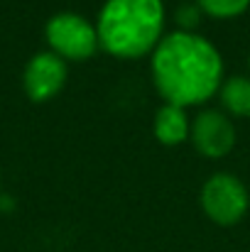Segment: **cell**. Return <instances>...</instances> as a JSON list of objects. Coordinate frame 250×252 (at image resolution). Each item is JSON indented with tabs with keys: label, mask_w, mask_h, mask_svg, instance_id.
<instances>
[{
	"label": "cell",
	"mask_w": 250,
	"mask_h": 252,
	"mask_svg": "<svg viewBox=\"0 0 250 252\" xmlns=\"http://www.w3.org/2000/svg\"><path fill=\"white\" fill-rule=\"evenodd\" d=\"M218 98L223 105V113H231L236 118L250 115V76H231L223 79L218 88Z\"/></svg>",
	"instance_id": "cell-8"
},
{
	"label": "cell",
	"mask_w": 250,
	"mask_h": 252,
	"mask_svg": "<svg viewBox=\"0 0 250 252\" xmlns=\"http://www.w3.org/2000/svg\"><path fill=\"white\" fill-rule=\"evenodd\" d=\"M44 37L49 52H54L64 62H83L93 57L98 49L96 25H91L86 17L76 12H59L49 17L44 27Z\"/></svg>",
	"instance_id": "cell-4"
},
{
	"label": "cell",
	"mask_w": 250,
	"mask_h": 252,
	"mask_svg": "<svg viewBox=\"0 0 250 252\" xmlns=\"http://www.w3.org/2000/svg\"><path fill=\"white\" fill-rule=\"evenodd\" d=\"M191 145L201 157L221 159L236 147V127L223 110L206 108L191 123Z\"/></svg>",
	"instance_id": "cell-5"
},
{
	"label": "cell",
	"mask_w": 250,
	"mask_h": 252,
	"mask_svg": "<svg viewBox=\"0 0 250 252\" xmlns=\"http://www.w3.org/2000/svg\"><path fill=\"white\" fill-rule=\"evenodd\" d=\"M152 130H155L157 142H162L165 147H177V145L186 142L191 135V123H189L186 108L165 103L155 115Z\"/></svg>",
	"instance_id": "cell-7"
},
{
	"label": "cell",
	"mask_w": 250,
	"mask_h": 252,
	"mask_svg": "<svg viewBox=\"0 0 250 252\" xmlns=\"http://www.w3.org/2000/svg\"><path fill=\"white\" fill-rule=\"evenodd\" d=\"M162 0H106L98 20V49L118 59H140L152 54L165 37Z\"/></svg>",
	"instance_id": "cell-2"
},
{
	"label": "cell",
	"mask_w": 250,
	"mask_h": 252,
	"mask_svg": "<svg viewBox=\"0 0 250 252\" xmlns=\"http://www.w3.org/2000/svg\"><path fill=\"white\" fill-rule=\"evenodd\" d=\"M248 66H250V57H248Z\"/></svg>",
	"instance_id": "cell-11"
},
{
	"label": "cell",
	"mask_w": 250,
	"mask_h": 252,
	"mask_svg": "<svg viewBox=\"0 0 250 252\" xmlns=\"http://www.w3.org/2000/svg\"><path fill=\"white\" fill-rule=\"evenodd\" d=\"M201 7L194 2H181L179 7H177V12H174V20H177V25H179V30L181 32H194V27L201 22Z\"/></svg>",
	"instance_id": "cell-10"
},
{
	"label": "cell",
	"mask_w": 250,
	"mask_h": 252,
	"mask_svg": "<svg viewBox=\"0 0 250 252\" xmlns=\"http://www.w3.org/2000/svg\"><path fill=\"white\" fill-rule=\"evenodd\" d=\"M150 74L165 103L201 105L223 84V59L206 37L174 30L155 47Z\"/></svg>",
	"instance_id": "cell-1"
},
{
	"label": "cell",
	"mask_w": 250,
	"mask_h": 252,
	"mask_svg": "<svg viewBox=\"0 0 250 252\" xmlns=\"http://www.w3.org/2000/svg\"><path fill=\"white\" fill-rule=\"evenodd\" d=\"M201 208L209 220L228 228L246 218L250 208V193L236 174L216 171L201 186Z\"/></svg>",
	"instance_id": "cell-3"
},
{
	"label": "cell",
	"mask_w": 250,
	"mask_h": 252,
	"mask_svg": "<svg viewBox=\"0 0 250 252\" xmlns=\"http://www.w3.org/2000/svg\"><path fill=\"white\" fill-rule=\"evenodd\" d=\"M204 15L216 17V20H231L243 15L250 7V0H196Z\"/></svg>",
	"instance_id": "cell-9"
},
{
	"label": "cell",
	"mask_w": 250,
	"mask_h": 252,
	"mask_svg": "<svg viewBox=\"0 0 250 252\" xmlns=\"http://www.w3.org/2000/svg\"><path fill=\"white\" fill-rule=\"evenodd\" d=\"M67 76H69V69L64 59H59L54 52H39L27 62L22 86L32 103H47L64 88Z\"/></svg>",
	"instance_id": "cell-6"
}]
</instances>
